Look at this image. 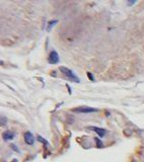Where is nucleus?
<instances>
[{
    "instance_id": "obj_1",
    "label": "nucleus",
    "mask_w": 144,
    "mask_h": 162,
    "mask_svg": "<svg viewBox=\"0 0 144 162\" xmlns=\"http://www.w3.org/2000/svg\"><path fill=\"white\" fill-rule=\"evenodd\" d=\"M60 71L67 77V78H69L71 81H73V82H76V83H79V78L74 74V72H72L70 69H68V68H66V67H60Z\"/></svg>"
},
{
    "instance_id": "obj_2",
    "label": "nucleus",
    "mask_w": 144,
    "mask_h": 162,
    "mask_svg": "<svg viewBox=\"0 0 144 162\" xmlns=\"http://www.w3.org/2000/svg\"><path fill=\"white\" fill-rule=\"evenodd\" d=\"M72 110L78 113H90V112H95L98 109L94 108H88V107H78V108H73Z\"/></svg>"
},
{
    "instance_id": "obj_3",
    "label": "nucleus",
    "mask_w": 144,
    "mask_h": 162,
    "mask_svg": "<svg viewBox=\"0 0 144 162\" xmlns=\"http://www.w3.org/2000/svg\"><path fill=\"white\" fill-rule=\"evenodd\" d=\"M59 62V55L56 51H52L49 55V63L50 64H57Z\"/></svg>"
},
{
    "instance_id": "obj_4",
    "label": "nucleus",
    "mask_w": 144,
    "mask_h": 162,
    "mask_svg": "<svg viewBox=\"0 0 144 162\" xmlns=\"http://www.w3.org/2000/svg\"><path fill=\"white\" fill-rule=\"evenodd\" d=\"M25 141L28 145H32L35 143V137L30 132H27L25 133Z\"/></svg>"
},
{
    "instance_id": "obj_5",
    "label": "nucleus",
    "mask_w": 144,
    "mask_h": 162,
    "mask_svg": "<svg viewBox=\"0 0 144 162\" xmlns=\"http://www.w3.org/2000/svg\"><path fill=\"white\" fill-rule=\"evenodd\" d=\"M14 133L12 132V131H6V132H4L3 133V140L4 141H9V140H12L13 138H14Z\"/></svg>"
},
{
    "instance_id": "obj_6",
    "label": "nucleus",
    "mask_w": 144,
    "mask_h": 162,
    "mask_svg": "<svg viewBox=\"0 0 144 162\" xmlns=\"http://www.w3.org/2000/svg\"><path fill=\"white\" fill-rule=\"evenodd\" d=\"M90 129H91L92 131H94V132H95V133H96V134L98 135V137H101V138H103L104 136L106 135V133H107V132H106V130H105V129H102V128H96V127H91Z\"/></svg>"
},
{
    "instance_id": "obj_7",
    "label": "nucleus",
    "mask_w": 144,
    "mask_h": 162,
    "mask_svg": "<svg viewBox=\"0 0 144 162\" xmlns=\"http://www.w3.org/2000/svg\"><path fill=\"white\" fill-rule=\"evenodd\" d=\"M56 24H57V20H52V21H50V22L48 24V27H47V30H49V31H50V30L52 29V27H54V26H55Z\"/></svg>"
},
{
    "instance_id": "obj_8",
    "label": "nucleus",
    "mask_w": 144,
    "mask_h": 162,
    "mask_svg": "<svg viewBox=\"0 0 144 162\" xmlns=\"http://www.w3.org/2000/svg\"><path fill=\"white\" fill-rule=\"evenodd\" d=\"M87 77H88V78H89L91 81H95L94 80V78H93V76H92V74H91V73H89V72L87 73Z\"/></svg>"
},
{
    "instance_id": "obj_9",
    "label": "nucleus",
    "mask_w": 144,
    "mask_h": 162,
    "mask_svg": "<svg viewBox=\"0 0 144 162\" xmlns=\"http://www.w3.org/2000/svg\"><path fill=\"white\" fill-rule=\"evenodd\" d=\"M135 3H136V1H128V2H127L128 5H133V4H135Z\"/></svg>"
},
{
    "instance_id": "obj_10",
    "label": "nucleus",
    "mask_w": 144,
    "mask_h": 162,
    "mask_svg": "<svg viewBox=\"0 0 144 162\" xmlns=\"http://www.w3.org/2000/svg\"><path fill=\"white\" fill-rule=\"evenodd\" d=\"M96 142H97V146H99V147H102V146H103V144H102V142H101V141H98L97 139H96Z\"/></svg>"
},
{
    "instance_id": "obj_11",
    "label": "nucleus",
    "mask_w": 144,
    "mask_h": 162,
    "mask_svg": "<svg viewBox=\"0 0 144 162\" xmlns=\"http://www.w3.org/2000/svg\"><path fill=\"white\" fill-rule=\"evenodd\" d=\"M11 147H12V148H13V149H14V150H15V151H17V152H18V148H16V147H15V146H14V145H13V144H12V145H11Z\"/></svg>"
},
{
    "instance_id": "obj_12",
    "label": "nucleus",
    "mask_w": 144,
    "mask_h": 162,
    "mask_svg": "<svg viewBox=\"0 0 144 162\" xmlns=\"http://www.w3.org/2000/svg\"><path fill=\"white\" fill-rule=\"evenodd\" d=\"M66 86H67V88H68V90H69V93L71 94V88H70V86H69V85H66Z\"/></svg>"
}]
</instances>
